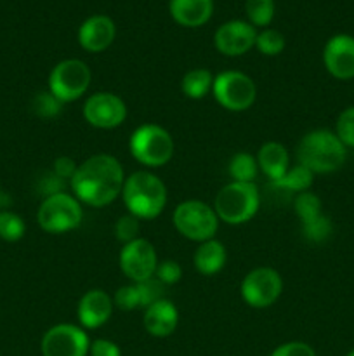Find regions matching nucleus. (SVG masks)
<instances>
[{
  "label": "nucleus",
  "mask_w": 354,
  "mask_h": 356,
  "mask_svg": "<svg viewBox=\"0 0 354 356\" xmlns=\"http://www.w3.org/2000/svg\"><path fill=\"white\" fill-rule=\"evenodd\" d=\"M125 184V172L121 163L108 153L89 156L76 169L69 181L73 195L89 207H104L121 195Z\"/></svg>",
  "instance_id": "nucleus-1"
},
{
  "label": "nucleus",
  "mask_w": 354,
  "mask_h": 356,
  "mask_svg": "<svg viewBox=\"0 0 354 356\" xmlns=\"http://www.w3.org/2000/svg\"><path fill=\"white\" fill-rule=\"evenodd\" d=\"M120 197L128 214L137 219H155L167 205V186L156 174L137 170L125 177Z\"/></svg>",
  "instance_id": "nucleus-2"
},
{
  "label": "nucleus",
  "mask_w": 354,
  "mask_h": 356,
  "mask_svg": "<svg viewBox=\"0 0 354 356\" xmlns=\"http://www.w3.org/2000/svg\"><path fill=\"white\" fill-rule=\"evenodd\" d=\"M347 159V148L335 132L316 129L307 132L297 146V160L312 174H330L339 170Z\"/></svg>",
  "instance_id": "nucleus-3"
},
{
  "label": "nucleus",
  "mask_w": 354,
  "mask_h": 356,
  "mask_svg": "<svg viewBox=\"0 0 354 356\" xmlns=\"http://www.w3.org/2000/svg\"><path fill=\"white\" fill-rule=\"evenodd\" d=\"M260 205V193L255 183H238L231 181L217 193L214 200V211L219 221L226 225H245L257 214Z\"/></svg>",
  "instance_id": "nucleus-4"
},
{
  "label": "nucleus",
  "mask_w": 354,
  "mask_h": 356,
  "mask_svg": "<svg viewBox=\"0 0 354 356\" xmlns=\"http://www.w3.org/2000/svg\"><path fill=\"white\" fill-rule=\"evenodd\" d=\"M130 155L148 169H158L172 160L174 139L167 129L158 124H142L132 132L128 139Z\"/></svg>",
  "instance_id": "nucleus-5"
},
{
  "label": "nucleus",
  "mask_w": 354,
  "mask_h": 356,
  "mask_svg": "<svg viewBox=\"0 0 354 356\" xmlns=\"http://www.w3.org/2000/svg\"><path fill=\"white\" fill-rule=\"evenodd\" d=\"M83 218L82 204L78 198L71 193L49 195L42 200L37 212V221L44 232L52 235L73 232L80 226Z\"/></svg>",
  "instance_id": "nucleus-6"
},
{
  "label": "nucleus",
  "mask_w": 354,
  "mask_h": 356,
  "mask_svg": "<svg viewBox=\"0 0 354 356\" xmlns=\"http://www.w3.org/2000/svg\"><path fill=\"white\" fill-rule=\"evenodd\" d=\"M174 228L187 240L207 242L219 229V218L214 207L201 200L180 202L172 214Z\"/></svg>",
  "instance_id": "nucleus-7"
},
{
  "label": "nucleus",
  "mask_w": 354,
  "mask_h": 356,
  "mask_svg": "<svg viewBox=\"0 0 354 356\" xmlns=\"http://www.w3.org/2000/svg\"><path fill=\"white\" fill-rule=\"evenodd\" d=\"M92 80L89 65L80 59H65L52 68L49 75V92L54 94L62 104L73 103L85 96Z\"/></svg>",
  "instance_id": "nucleus-8"
},
{
  "label": "nucleus",
  "mask_w": 354,
  "mask_h": 356,
  "mask_svg": "<svg viewBox=\"0 0 354 356\" xmlns=\"http://www.w3.org/2000/svg\"><path fill=\"white\" fill-rule=\"evenodd\" d=\"M212 94L224 110L245 111L255 103L257 87L246 73L228 70L214 76Z\"/></svg>",
  "instance_id": "nucleus-9"
},
{
  "label": "nucleus",
  "mask_w": 354,
  "mask_h": 356,
  "mask_svg": "<svg viewBox=\"0 0 354 356\" xmlns=\"http://www.w3.org/2000/svg\"><path fill=\"white\" fill-rule=\"evenodd\" d=\"M283 292L281 275L273 268H255L250 271L239 285L242 299L255 309H264L273 306Z\"/></svg>",
  "instance_id": "nucleus-10"
},
{
  "label": "nucleus",
  "mask_w": 354,
  "mask_h": 356,
  "mask_svg": "<svg viewBox=\"0 0 354 356\" xmlns=\"http://www.w3.org/2000/svg\"><path fill=\"white\" fill-rule=\"evenodd\" d=\"M90 339L85 330L73 323H59L44 334L42 356H87Z\"/></svg>",
  "instance_id": "nucleus-11"
},
{
  "label": "nucleus",
  "mask_w": 354,
  "mask_h": 356,
  "mask_svg": "<svg viewBox=\"0 0 354 356\" xmlns=\"http://www.w3.org/2000/svg\"><path fill=\"white\" fill-rule=\"evenodd\" d=\"M83 118L96 129L110 131L121 125L127 118V104L113 92H94L83 103Z\"/></svg>",
  "instance_id": "nucleus-12"
},
{
  "label": "nucleus",
  "mask_w": 354,
  "mask_h": 356,
  "mask_svg": "<svg viewBox=\"0 0 354 356\" xmlns=\"http://www.w3.org/2000/svg\"><path fill=\"white\" fill-rule=\"evenodd\" d=\"M120 270L132 284L144 282L148 278L155 277L156 266H158V256L153 247L146 238L139 236L137 240L130 243H125L120 250Z\"/></svg>",
  "instance_id": "nucleus-13"
},
{
  "label": "nucleus",
  "mask_w": 354,
  "mask_h": 356,
  "mask_svg": "<svg viewBox=\"0 0 354 356\" xmlns=\"http://www.w3.org/2000/svg\"><path fill=\"white\" fill-rule=\"evenodd\" d=\"M257 30L248 21L233 19L221 24L214 33V45L221 54L236 58L255 47Z\"/></svg>",
  "instance_id": "nucleus-14"
},
{
  "label": "nucleus",
  "mask_w": 354,
  "mask_h": 356,
  "mask_svg": "<svg viewBox=\"0 0 354 356\" xmlns=\"http://www.w3.org/2000/svg\"><path fill=\"white\" fill-rule=\"evenodd\" d=\"M323 65L337 80L354 79V37L347 33L333 35L323 47Z\"/></svg>",
  "instance_id": "nucleus-15"
},
{
  "label": "nucleus",
  "mask_w": 354,
  "mask_h": 356,
  "mask_svg": "<svg viewBox=\"0 0 354 356\" xmlns=\"http://www.w3.org/2000/svg\"><path fill=\"white\" fill-rule=\"evenodd\" d=\"M113 308V298L108 292L103 289H92L80 298L76 316L82 329H99L111 318Z\"/></svg>",
  "instance_id": "nucleus-16"
},
{
  "label": "nucleus",
  "mask_w": 354,
  "mask_h": 356,
  "mask_svg": "<svg viewBox=\"0 0 354 356\" xmlns=\"http://www.w3.org/2000/svg\"><path fill=\"white\" fill-rule=\"evenodd\" d=\"M117 26L106 14H94L87 17L78 28V44L87 52H103L113 44Z\"/></svg>",
  "instance_id": "nucleus-17"
},
{
  "label": "nucleus",
  "mask_w": 354,
  "mask_h": 356,
  "mask_svg": "<svg viewBox=\"0 0 354 356\" xmlns=\"http://www.w3.org/2000/svg\"><path fill=\"white\" fill-rule=\"evenodd\" d=\"M179 323V312L169 299H160L144 309L142 325L153 337H169Z\"/></svg>",
  "instance_id": "nucleus-18"
},
{
  "label": "nucleus",
  "mask_w": 354,
  "mask_h": 356,
  "mask_svg": "<svg viewBox=\"0 0 354 356\" xmlns=\"http://www.w3.org/2000/svg\"><path fill=\"white\" fill-rule=\"evenodd\" d=\"M169 13L180 26H203L214 14V0H170Z\"/></svg>",
  "instance_id": "nucleus-19"
},
{
  "label": "nucleus",
  "mask_w": 354,
  "mask_h": 356,
  "mask_svg": "<svg viewBox=\"0 0 354 356\" xmlns=\"http://www.w3.org/2000/svg\"><path fill=\"white\" fill-rule=\"evenodd\" d=\"M255 159L257 163H259V170H262L264 176L269 177L273 183L281 179L287 174V170L290 169L288 167L290 165V155H288V149L281 143H264Z\"/></svg>",
  "instance_id": "nucleus-20"
},
{
  "label": "nucleus",
  "mask_w": 354,
  "mask_h": 356,
  "mask_svg": "<svg viewBox=\"0 0 354 356\" xmlns=\"http://www.w3.org/2000/svg\"><path fill=\"white\" fill-rule=\"evenodd\" d=\"M226 261H228L226 247L215 238L201 242L198 249L194 250V268H196L198 273L205 275V277H212V275L219 273L226 266Z\"/></svg>",
  "instance_id": "nucleus-21"
},
{
  "label": "nucleus",
  "mask_w": 354,
  "mask_h": 356,
  "mask_svg": "<svg viewBox=\"0 0 354 356\" xmlns=\"http://www.w3.org/2000/svg\"><path fill=\"white\" fill-rule=\"evenodd\" d=\"M212 83H214V75L208 70L194 68L183 76L180 89L184 96L189 99H201L208 92H212Z\"/></svg>",
  "instance_id": "nucleus-22"
},
{
  "label": "nucleus",
  "mask_w": 354,
  "mask_h": 356,
  "mask_svg": "<svg viewBox=\"0 0 354 356\" xmlns=\"http://www.w3.org/2000/svg\"><path fill=\"white\" fill-rule=\"evenodd\" d=\"M259 174V163L253 155L246 152L236 153L229 162V176L233 181L238 183H255V177Z\"/></svg>",
  "instance_id": "nucleus-23"
},
{
  "label": "nucleus",
  "mask_w": 354,
  "mask_h": 356,
  "mask_svg": "<svg viewBox=\"0 0 354 356\" xmlns=\"http://www.w3.org/2000/svg\"><path fill=\"white\" fill-rule=\"evenodd\" d=\"M314 181V174L307 169V167L297 163L295 167H290L281 179L274 181V186L283 188V190L295 191V193H302V191H309Z\"/></svg>",
  "instance_id": "nucleus-24"
},
{
  "label": "nucleus",
  "mask_w": 354,
  "mask_h": 356,
  "mask_svg": "<svg viewBox=\"0 0 354 356\" xmlns=\"http://www.w3.org/2000/svg\"><path fill=\"white\" fill-rule=\"evenodd\" d=\"M274 0H245V14L252 26H269L274 17Z\"/></svg>",
  "instance_id": "nucleus-25"
},
{
  "label": "nucleus",
  "mask_w": 354,
  "mask_h": 356,
  "mask_svg": "<svg viewBox=\"0 0 354 356\" xmlns=\"http://www.w3.org/2000/svg\"><path fill=\"white\" fill-rule=\"evenodd\" d=\"M294 211L297 214V218L301 219V222L312 221V219L319 218L323 214L321 198L316 193H312V191L297 193V197L294 200Z\"/></svg>",
  "instance_id": "nucleus-26"
},
{
  "label": "nucleus",
  "mask_w": 354,
  "mask_h": 356,
  "mask_svg": "<svg viewBox=\"0 0 354 356\" xmlns=\"http://www.w3.org/2000/svg\"><path fill=\"white\" fill-rule=\"evenodd\" d=\"M26 233L23 218L12 211H0V238L6 242H17Z\"/></svg>",
  "instance_id": "nucleus-27"
},
{
  "label": "nucleus",
  "mask_w": 354,
  "mask_h": 356,
  "mask_svg": "<svg viewBox=\"0 0 354 356\" xmlns=\"http://www.w3.org/2000/svg\"><path fill=\"white\" fill-rule=\"evenodd\" d=\"M285 40L283 33L273 28H266L262 31H257L255 38V49L264 56H278L285 51Z\"/></svg>",
  "instance_id": "nucleus-28"
},
{
  "label": "nucleus",
  "mask_w": 354,
  "mask_h": 356,
  "mask_svg": "<svg viewBox=\"0 0 354 356\" xmlns=\"http://www.w3.org/2000/svg\"><path fill=\"white\" fill-rule=\"evenodd\" d=\"M332 232H333L332 219L325 214L312 219V221L302 222V235H304V238H307L309 242H314V243L325 242V240L330 238Z\"/></svg>",
  "instance_id": "nucleus-29"
},
{
  "label": "nucleus",
  "mask_w": 354,
  "mask_h": 356,
  "mask_svg": "<svg viewBox=\"0 0 354 356\" xmlns=\"http://www.w3.org/2000/svg\"><path fill=\"white\" fill-rule=\"evenodd\" d=\"M62 106H65V104H62L54 94L49 92V90L37 94V96L33 97V101H31V110L35 111V115H38V117L42 118L56 117V115L61 113Z\"/></svg>",
  "instance_id": "nucleus-30"
},
{
  "label": "nucleus",
  "mask_w": 354,
  "mask_h": 356,
  "mask_svg": "<svg viewBox=\"0 0 354 356\" xmlns=\"http://www.w3.org/2000/svg\"><path fill=\"white\" fill-rule=\"evenodd\" d=\"M113 305L118 309H121V312H134V309L142 308L141 294H139L137 285L128 284L118 289L113 296Z\"/></svg>",
  "instance_id": "nucleus-31"
},
{
  "label": "nucleus",
  "mask_w": 354,
  "mask_h": 356,
  "mask_svg": "<svg viewBox=\"0 0 354 356\" xmlns=\"http://www.w3.org/2000/svg\"><path fill=\"white\" fill-rule=\"evenodd\" d=\"M335 134L346 148H354V106L346 108L337 117Z\"/></svg>",
  "instance_id": "nucleus-32"
},
{
  "label": "nucleus",
  "mask_w": 354,
  "mask_h": 356,
  "mask_svg": "<svg viewBox=\"0 0 354 356\" xmlns=\"http://www.w3.org/2000/svg\"><path fill=\"white\" fill-rule=\"evenodd\" d=\"M139 229H141V226H139V219L135 216H121L115 225V236H117L118 242L125 245V243H130L139 238Z\"/></svg>",
  "instance_id": "nucleus-33"
},
{
  "label": "nucleus",
  "mask_w": 354,
  "mask_h": 356,
  "mask_svg": "<svg viewBox=\"0 0 354 356\" xmlns=\"http://www.w3.org/2000/svg\"><path fill=\"white\" fill-rule=\"evenodd\" d=\"M135 285H137L139 294H141L142 309H146L148 306H151L153 302L163 299V287H165V285H163L160 280H156L155 277L148 278V280L144 282H137Z\"/></svg>",
  "instance_id": "nucleus-34"
},
{
  "label": "nucleus",
  "mask_w": 354,
  "mask_h": 356,
  "mask_svg": "<svg viewBox=\"0 0 354 356\" xmlns=\"http://www.w3.org/2000/svg\"><path fill=\"white\" fill-rule=\"evenodd\" d=\"M155 278L162 282L163 285H174L177 284V282H180V278H183V268H180V264L174 259L158 261Z\"/></svg>",
  "instance_id": "nucleus-35"
},
{
  "label": "nucleus",
  "mask_w": 354,
  "mask_h": 356,
  "mask_svg": "<svg viewBox=\"0 0 354 356\" xmlns=\"http://www.w3.org/2000/svg\"><path fill=\"white\" fill-rule=\"evenodd\" d=\"M269 356H316V351L312 346L302 341H290L281 346H278Z\"/></svg>",
  "instance_id": "nucleus-36"
},
{
  "label": "nucleus",
  "mask_w": 354,
  "mask_h": 356,
  "mask_svg": "<svg viewBox=\"0 0 354 356\" xmlns=\"http://www.w3.org/2000/svg\"><path fill=\"white\" fill-rule=\"evenodd\" d=\"M76 169H78V163H76L75 160L69 159V156H59V159H56L52 172L58 177H61L62 181H71Z\"/></svg>",
  "instance_id": "nucleus-37"
},
{
  "label": "nucleus",
  "mask_w": 354,
  "mask_h": 356,
  "mask_svg": "<svg viewBox=\"0 0 354 356\" xmlns=\"http://www.w3.org/2000/svg\"><path fill=\"white\" fill-rule=\"evenodd\" d=\"M89 356H121L120 348L110 339H96L90 343Z\"/></svg>",
  "instance_id": "nucleus-38"
},
{
  "label": "nucleus",
  "mask_w": 354,
  "mask_h": 356,
  "mask_svg": "<svg viewBox=\"0 0 354 356\" xmlns=\"http://www.w3.org/2000/svg\"><path fill=\"white\" fill-rule=\"evenodd\" d=\"M346 356H354V350H351V351H349V353H347Z\"/></svg>",
  "instance_id": "nucleus-39"
}]
</instances>
